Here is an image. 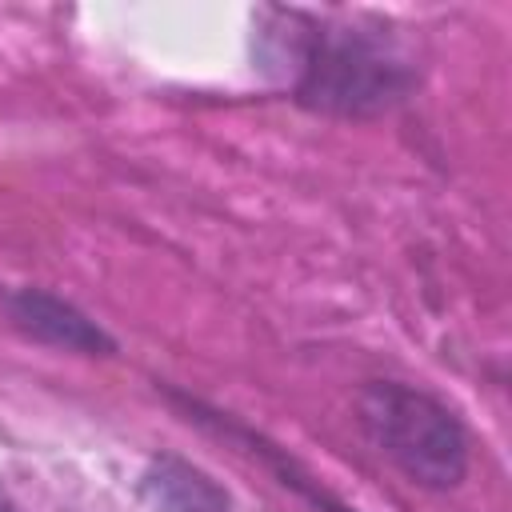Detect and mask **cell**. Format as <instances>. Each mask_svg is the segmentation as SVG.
<instances>
[{"mask_svg": "<svg viewBox=\"0 0 512 512\" xmlns=\"http://www.w3.org/2000/svg\"><path fill=\"white\" fill-rule=\"evenodd\" d=\"M16 320H20L28 332H36V336H44V340H56V344H64V348H84V352L108 348V340H104L100 328H92L80 312H72L68 304H60V300H52V296H40V292H24V296L16 300Z\"/></svg>", "mask_w": 512, "mask_h": 512, "instance_id": "obj_4", "label": "cell"}, {"mask_svg": "<svg viewBox=\"0 0 512 512\" xmlns=\"http://www.w3.org/2000/svg\"><path fill=\"white\" fill-rule=\"evenodd\" d=\"M360 424L372 444L416 484L456 488L468 472V436L460 420L420 388L376 380L360 396Z\"/></svg>", "mask_w": 512, "mask_h": 512, "instance_id": "obj_1", "label": "cell"}, {"mask_svg": "<svg viewBox=\"0 0 512 512\" xmlns=\"http://www.w3.org/2000/svg\"><path fill=\"white\" fill-rule=\"evenodd\" d=\"M0 512H16V508H12V504H8V500H0Z\"/></svg>", "mask_w": 512, "mask_h": 512, "instance_id": "obj_5", "label": "cell"}, {"mask_svg": "<svg viewBox=\"0 0 512 512\" xmlns=\"http://www.w3.org/2000/svg\"><path fill=\"white\" fill-rule=\"evenodd\" d=\"M408 84L404 64L360 32H320L308 48L300 100L336 112H368L400 96Z\"/></svg>", "mask_w": 512, "mask_h": 512, "instance_id": "obj_2", "label": "cell"}, {"mask_svg": "<svg viewBox=\"0 0 512 512\" xmlns=\"http://www.w3.org/2000/svg\"><path fill=\"white\" fill-rule=\"evenodd\" d=\"M148 496L160 512H224L228 496L196 468L180 460H160L148 472Z\"/></svg>", "mask_w": 512, "mask_h": 512, "instance_id": "obj_3", "label": "cell"}]
</instances>
